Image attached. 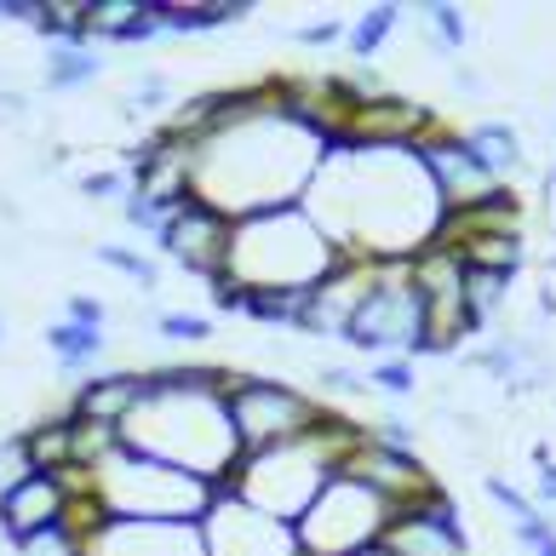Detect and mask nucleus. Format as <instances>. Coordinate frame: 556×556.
<instances>
[{
  "mask_svg": "<svg viewBox=\"0 0 556 556\" xmlns=\"http://www.w3.org/2000/svg\"><path fill=\"white\" fill-rule=\"evenodd\" d=\"M339 247L316 230V218L299 207H270V213H247L230 224V253L213 281H230L236 293H287L304 299L311 287H321L339 270Z\"/></svg>",
  "mask_w": 556,
  "mask_h": 556,
  "instance_id": "obj_1",
  "label": "nucleus"
},
{
  "mask_svg": "<svg viewBox=\"0 0 556 556\" xmlns=\"http://www.w3.org/2000/svg\"><path fill=\"white\" fill-rule=\"evenodd\" d=\"M92 488L121 522H207L218 488L190 477L178 465H161L150 453L121 442L104 465H92Z\"/></svg>",
  "mask_w": 556,
  "mask_h": 556,
  "instance_id": "obj_2",
  "label": "nucleus"
},
{
  "mask_svg": "<svg viewBox=\"0 0 556 556\" xmlns=\"http://www.w3.org/2000/svg\"><path fill=\"white\" fill-rule=\"evenodd\" d=\"M224 414H230V437L241 453H264V447L311 437V425L321 419V396L281 379L230 374L224 379Z\"/></svg>",
  "mask_w": 556,
  "mask_h": 556,
  "instance_id": "obj_3",
  "label": "nucleus"
},
{
  "mask_svg": "<svg viewBox=\"0 0 556 556\" xmlns=\"http://www.w3.org/2000/svg\"><path fill=\"white\" fill-rule=\"evenodd\" d=\"M419 333H425V311H419L414 276H407V258H374V281H367L362 304L350 311L339 344L384 362V356H407L419 344Z\"/></svg>",
  "mask_w": 556,
  "mask_h": 556,
  "instance_id": "obj_4",
  "label": "nucleus"
},
{
  "mask_svg": "<svg viewBox=\"0 0 556 556\" xmlns=\"http://www.w3.org/2000/svg\"><path fill=\"white\" fill-rule=\"evenodd\" d=\"M384 522H390V505L379 493H367L362 482L333 470V482L316 493V505L293 522V533L304 556H356L384 540Z\"/></svg>",
  "mask_w": 556,
  "mask_h": 556,
  "instance_id": "obj_5",
  "label": "nucleus"
},
{
  "mask_svg": "<svg viewBox=\"0 0 556 556\" xmlns=\"http://www.w3.org/2000/svg\"><path fill=\"white\" fill-rule=\"evenodd\" d=\"M230 224H236L230 213H218V207H207L201 195H190L184 207L167 213V224H161L155 247L178 264V270H190V276H201V281H213V276L224 270V253H230Z\"/></svg>",
  "mask_w": 556,
  "mask_h": 556,
  "instance_id": "obj_6",
  "label": "nucleus"
},
{
  "mask_svg": "<svg viewBox=\"0 0 556 556\" xmlns=\"http://www.w3.org/2000/svg\"><path fill=\"white\" fill-rule=\"evenodd\" d=\"M390 556H470V540H465V522H459V505L447 500L442 488H430L425 500L390 510L384 522V540H379Z\"/></svg>",
  "mask_w": 556,
  "mask_h": 556,
  "instance_id": "obj_7",
  "label": "nucleus"
},
{
  "mask_svg": "<svg viewBox=\"0 0 556 556\" xmlns=\"http://www.w3.org/2000/svg\"><path fill=\"white\" fill-rule=\"evenodd\" d=\"M339 477H350V482H362L367 493H379V500L390 505V510H402V505H414V500H425L430 488H442L430 470L419 465V453H402V447H384V442H374V437H362L356 447L339 459Z\"/></svg>",
  "mask_w": 556,
  "mask_h": 556,
  "instance_id": "obj_8",
  "label": "nucleus"
},
{
  "mask_svg": "<svg viewBox=\"0 0 556 556\" xmlns=\"http://www.w3.org/2000/svg\"><path fill=\"white\" fill-rule=\"evenodd\" d=\"M419 161H425V173H430V190H437L442 201V213H459V207H477V201H488L493 190H505L500 178H493L477 150L465 143V132H447L437 127L425 143H419Z\"/></svg>",
  "mask_w": 556,
  "mask_h": 556,
  "instance_id": "obj_9",
  "label": "nucleus"
},
{
  "mask_svg": "<svg viewBox=\"0 0 556 556\" xmlns=\"http://www.w3.org/2000/svg\"><path fill=\"white\" fill-rule=\"evenodd\" d=\"M201 533H207V556H304L293 528L230 500V493L213 505V517L201 522Z\"/></svg>",
  "mask_w": 556,
  "mask_h": 556,
  "instance_id": "obj_10",
  "label": "nucleus"
},
{
  "mask_svg": "<svg viewBox=\"0 0 556 556\" xmlns=\"http://www.w3.org/2000/svg\"><path fill=\"white\" fill-rule=\"evenodd\" d=\"M80 556H207L201 522H110L92 540H80Z\"/></svg>",
  "mask_w": 556,
  "mask_h": 556,
  "instance_id": "obj_11",
  "label": "nucleus"
},
{
  "mask_svg": "<svg viewBox=\"0 0 556 556\" xmlns=\"http://www.w3.org/2000/svg\"><path fill=\"white\" fill-rule=\"evenodd\" d=\"M64 517H70V482L64 477L29 470V477H17L12 488H0V533H7L12 545L58 528Z\"/></svg>",
  "mask_w": 556,
  "mask_h": 556,
  "instance_id": "obj_12",
  "label": "nucleus"
},
{
  "mask_svg": "<svg viewBox=\"0 0 556 556\" xmlns=\"http://www.w3.org/2000/svg\"><path fill=\"white\" fill-rule=\"evenodd\" d=\"M150 396V367H132V374H98L87 384H75L70 414L80 425H127L138 414V402Z\"/></svg>",
  "mask_w": 556,
  "mask_h": 556,
  "instance_id": "obj_13",
  "label": "nucleus"
},
{
  "mask_svg": "<svg viewBox=\"0 0 556 556\" xmlns=\"http://www.w3.org/2000/svg\"><path fill=\"white\" fill-rule=\"evenodd\" d=\"M47 350H52L58 374L87 384V374L98 367V356L110 350V339H104V327H87V321H52L47 327Z\"/></svg>",
  "mask_w": 556,
  "mask_h": 556,
  "instance_id": "obj_14",
  "label": "nucleus"
},
{
  "mask_svg": "<svg viewBox=\"0 0 556 556\" xmlns=\"http://www.w3.org/2000/svg\"><path fill=\"white\" fill-rule=\"evenodd\" d=\"M253 12L247 0H201V7H173V0H150V17L161 24V35H207L224 24H241Z\"/></svg>",
  "mask_w": 556,
  "mask_h": 556,
  "instance_id": "obj_15",
  "label": "nucleus"
},
{
  "mask_svg": "<svg viewBox=\"0 0 556 556\" xmlns=\"http://www.w3.org/2000/svg\"><path fill=\"white\" fill-rule=\"evenodd\" d=\"M465 143L477 150V161L493 173V178H510L522 167V138H517V127L510 121H477V127H465Z\"/></svg>",
  "mask_w": 556,
  "mask_h": 556,
  "instance_id": "obj_16",
  "label": "nucleus"
},
{
  "mask_svg": "<svg viewBox=\"0 0 556 556\" xmlns=\"http://www.w3.org/2000/svg\"><path fill=\"white\" fill-rule=\"evenodd\" d=\"M396 24H402V7H374V12H362L356 24L344 29V52L367 64V58H379V47H384L390 35H396Z\"/></svg>",
  "mask_w": 556,
  "mask_h": 556,
  "instance_id": "obj_17",
  "label": "nucleus"
},
{
  "mask_svg": "<svg viewBox=\"0 0 556 556\" xmlns=\"http://www.w3.org/2000/svg\"><path fill=\"white\" fill-rule=\"evenodd\" d=\"M510 281H517V276H500V270H482V264H465V304H470V316H477L482 327L505 311Z\"/></svg>",
  "mask_w": 556,
  "mask_h": 556,
  "instance_id": "obj_18",
  "label": "nucleus"
},
{
  "mask_svg": "<svg viewBox=\"0 0 556 556\" xmlns=\"http://www.w3.org/2000/svg\"><path fill=\"white\" fill-rule=\"evenodd\" d=\"M98 75H104V64H98L92 52L52 47V58H47V92H80V87H92Z\"/></svg>",
  "mask_w": 556,
  "mask_h": 556,
  "instance_id": "obj_19",
  "label": "nucleus"
},
{
  "mask_svg": "<svg viewBox=\"0 0 556 556\" xmlns=\"http://www.w3.org/2000/svg\"><path fill=\"white\" fill-rule=\"evenodd\" d=\"M367 384H374L379 396L407 402V396H414V384H419V374H414V362H407V356H384V362L367 367Z\"/></svg>",
  "mask_w": 556,
  "mask_h": 556,
  "instance_id": "obj_20",
  "label": "nucleus"
},
{
  "mask_svg": "<svg viewBox=\"0 0 556 556\" xmlns=\"http://www.w3.org/2000/svg\"><path fill=\"white\" fill-rule=\"evenodd\" d=\"M98 258H104L110 270H121L127 281H138V287H161V264L143 258L138 247H98Z\"/></svg>",
  "mask_w": 556,
  "mask_h": 556,
  "instance_id": "obj_21",
  "label": "nucleus"
},
{
  "mask_svg": "<svg viewBox=\"0 0 556 556\" xmlns=\"http://www.w3.org/2000/svg\"><path fill=\"white\" fill-rule=\"evenodd\" d=\"M155 333L167 344H207L213 339V321L207 316H190V311H161L155 316Z\"/></svg>",
  "mask_w": 556,
  "mask_h": 556,
  "instance_id": "obj_22",
  "label": "nucleus"
},
{
  "mask_svg": "<svg viewBox=\"0 0 556 556\" xmlns=\"http://www.w3.org/2000/svg\"><path fill=\"white\" fill-rule=\"evenodd\" d=\"M425 17H430V40H437L442 52H459L465 40H470V29H465V12H459V7H430Z\"/></svg>",
  "mask_w": 556,
  "mask_h": 556,
  "instance_id": "obj_23",
  "label": "nucleus"
},
{
  "mask_svg": "<svg viewBox=\"0 0 556 556\" xmlns=\"http://www.w3.org/2000/svg\"><path fill=\"white\" fill-rule=\"evenodd\" d=\"M482 493H488V500H493V505L505 510L510 522H522V517H533V500H528V493H517V488H510L505 477H482Z\"/></svg>",
  "mask_w": 556,
  "mask_h": 556,
  "instance_id": "obj_24",
  "label": "nucleus"
},
{
  "mask_svg": "<svg viewBox=\"0 0 556 556\" xmlns=\"http://www.w3.org/2000/svg\"><path fill=\"white\" fill-rule=\"evenodd\" d=\"M64 321H87V327H104L110 316H104V304H98L92 293H70V299H64Z\"/></svg>",
  "mask_w": 556,
  "mask_h": 556,
  "instance_id": "obj_25",
  "label": "nucleus"
},
{
  "mask_svg": "<svg viewBox=\"0 0 556 556\" xmlns=\"http://www.w3.org/2000/svg\"><path fill=\"white\" fill-rule=\"evenodd\" d=\"M80 190L98 195V201H110V195H132V184H127V173H87V178H80Z\"/></svg>",
  "mask_w": 556,
  "mask_h": 556,
  "instance_id": "obj_26",
  "label": "nucleus"
},
{
  "mask_svg": "<svg viewBox=\"0 0 556 556\" xmlns=\"http://www.w3.org/2000/svg\"><path fill=\"white\" fill-rule=\"evenodd\" d=\"M321 390H327V396H362V390H367V379H356V374H350V367H321Z\"/></svg>",
  "mask_w": 556,
  "mask_h": 556,
  "instance_id": "obj_27",
  "label": "nucleus"
},
{
  "mask_svg": "<svg viewBox=\"0 0 556 556\" xmlns=\"http://www.w3.org/2000/svg\"><path fill=\"white\" fill-rule=\"evenodd\" d=\"M304 47H333V40H344V24H311V29H299Z\"/></svg>",
  "mask_w": 556,
  "mask_h": 556,
  "instance_id": "obj_28",
  "label": "nucleus"
},
{
  "mask_svg": "<svg viewBox=\"0 0 556 556\" xmlns=\"http://www.w3.org/2000/svg\"><path fill=\"white\" fill-rule=\"evenodd\" d=\"M540 500H545V505H556V459H551V465H540Z\"/></svg>",
  "mask_w": 556,
  "mask_h": 556,
  "instance_id": "obj_29",
  "label": "nucleus"
},
{
  "mask_svg": "<svg viewBox=\"0 0 556 556\" xmlns=\"http://www.w3.org/2000/svg\"><path fill=\"white\" fill-rule=\"evenodd\" d=\"M356 556H390L384 545H367V551H356Z\"/></svg>",
  "mask_w": 556,
  "mask_h": 556,
  "instance_id": "obj_30",
  "label": "nucleus"
},
{
  "mask_svg": "<svg viewBox=\"0 0 556 556\" xmlns=\"http://www.w3.org/2000/svg\"><path fill=\"white\" fill-rule=\"evenodd\" d=\"M533 556H556V540H545V545H540V551H533Z\"/></svg>",
  "mask_w": 556,
  "mask_h": 556,
  "instance_id": "obj_31",
  "label": "nucleus"
},
{
  "mask_svg": "<svg viewBox=\"0 0 556 556\" xmlns=\"http://www.w3.org/2000/svg\"><path fill=\"white\" fill-rule=\"evenodd\" d=\"M0 333H7V321H0Z\"/></svg>",
  "mask_w": 556,
  "mask_h": 556,
  "instance_id": "obj_32",
  "label": "nucleus"
}]
</instances>
